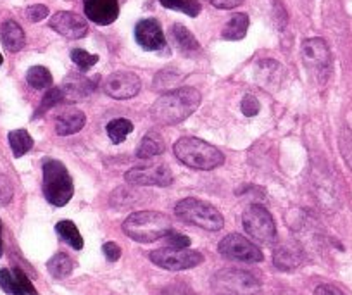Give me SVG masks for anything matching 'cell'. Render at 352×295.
I'll use <instances>...</instances> for the list:
<instances>
[{"label":"cell","instance_id":"6da1fadb","mask_svg":"<svg viewBox=\"0 0 352 295\" xmlns=\"http://www.w3.org/2000/svg\"><path fill=\"white\" fill-rule=\"evenodd\" d=\"M201 106V91L182 87L162 94L151 107V116L161 127H171L187 120Z\"/></svg>","mask_w":352,"mask_h":295},{"label":"cell","instance_id":"7a4b0ae2","mask_svg":"<svg viewBox=\"0 0 352 295\" xmlns=\"http://www.w3.org/2000/svg\"><path fill=\"white\" fill-rule=\"evenodd\" d=\"M175 155L178 161L184 162L185 166L192 169H201V171H211L225 162V155L214 145L194 137H184L176 142Z\"/></svg>","mask_w":352,"mask_h":295},{"label":"cell","instance_id":"3957f363","mask_svg":"<svg viewBox=\"0 0 352 295\" xmlns=\"http://www.w3.org/2000/svg\"><path fill=\"white\" fill-rule=\"evenodd\" d=\"M123 230L131 240L151 243L159 239H164L171 232V219L157 211L133 212L123 223Z\"/></svg>","mask_w":352,"mask_h":295},{"label":"cell","instance_id":"277c9868","mask_svg":"<svg viewBox=\"0 0 352 295\" xmlns=\"http://www.w3.org/2000/svg\"><path fill=\"white\" fill-rule=\"evenodd\" d=\"M74 186L66 166L60 161H47L43 164V193L56 208H63L73 197Z\"/></svg>","mask_w":352,"mask_h":295},{"label":"cell","instance_id":"5b68a950","mask_svg":"<svg viewBox=\"0 0 352 295\" xmlns=\"http://www.w3.org/2000/svg\"><path fill=\"white\" fill-rule=\"evenodd\" d=\"M176 216L185 223L204 228L208 232H218L225 225L221 212L211 206L209 202L199 201V199H184L176 204L175 208Z\"/></svg>","mask_w":352,"mask_h":295},{"label":"cell","instance_id":"8992f818","mask_svg":"<svg viewBox=\"0 0 352 295\" xmlns=\"http://www.w3.org/2000/svg\"><path fill=\"white\" fill-rule=\"evenodd\" d=\"M211 285L218 295H252L259 288V280L249 271L221 270L212 276Z\"/></svg>","mask_w":352,"mask_h":295},{"label":"cell","instance_id":"52a82bcc","mask_svg":"<svg viewBox=\"0 0 352 295\" xmlns=\"http://www.w3.org/2000/svg\"><path fill=\"white\" fill-rule=\"evenodd\" d=\"M242 225L247 235L259 243H272L276 237V225L272 212L259 204L250 206L243 212Z\"/></svg>","mask_w":352,"mask_h":295},{"label":"cell","instance_id":"ba28073f","mask_svg":"<svg viewBox=\"0 0 352 295\" xmlns=\"http://www.w3.org/2000/svg\"><path fill=\"white\" fill-rule=\"evenodd\" d=\"M300 56L307 69L323 83L331 69V54L323 39H307L300 47Z\"/></svg>","mask_w":352,"mask_h":295},{"label":"cell","instance_id":"9c48e42d","mask_svg":"<svg viewBox=\"0 0 352 295\" xmlns=\"http://www.w3.org/2000/svg\"><path fill=\"white\" fill-rule=\"evenodd\" d=\"M151 261L159 267L169 271H184L199 266L204 261V256L197 250L176 249V247H166L151 252Z\"/></svg>","mask_w":352,"mask_h":295},{"label":"cell","instance_id":"30bf717a","mask_svg":"<svg viewBox=\"0 0 352 295\" xmlns=\"http://www.w3.org/2000/svg\"><path fill=\"white\" fill-rule=\"evenodd\" d=\"M218 250L223 257L230 261H239V263H261L264 257L256 243L239 233L225 237L219 242Z\"/></svg>","mask_w":352,"mask_h":295},{"label":"cell","instance_id":"8fae6325","mask_svg":"<svg viewBox=\"0 0 352 295\" xmlns=\"http://www.w3.org/2000/svg\"><path fill=\"white\" fill-rule=\"evenodd\" d=\"M128 183L142 186H168L173 183V173L166 164H151L131 168L124 175Z\"/></svg>","mask_w":352,"mask_h":295},{"label":"cell","instance_id":"7c38bea8","mask_svg":"<svg viewBox=\"0 0 352 295\" xmlns=\"http://www.w3.org/2000/svg\"><path fill=\"white\" fill-rule=\"evenodd\" d=\"M142 83L140 78L135 73H128V71H118L107 76L106 83H104V90L109 97L118 98V100H124V98H131L140 91Z\"/></svg>","mask_w":352,"mask_h":295},{"label":"cell","instance_id":"4fadbf2b","mask_svg":"<svg viewBox=\"0 0 352 295\" xmlns=\"http://www.w3.org/2000/svg\"><path fill=\"white\" fill-rule=\"evenodd\" d=\"M49 26L54 30V32H57L59 35L66 36V39H71V40L83 39V36L88 33L87 21H85L81 16L74 14V12H66V11L56 12V14L50 18Z\"/></svg>","mask_w":352,"mask_h":295},{"label":"cell","instance_id":"5bb4252c","mask_svg":"<svg viewBox=\"0 0 352 295\" xmlns=\"http://www.w3.org/2000/svg\"><path fill=\"white\" fill-rule=\"evenodd\" d=\"M83 9L87 18L99 26L111 25L120 16L118 0H83Z\"/></svg>","mask_w":352,"mask_h":295},{"label":"cell","instance_id":"9a60e30c","mask_svg":"<svg viewBox=\"0 0 352 295\" xmlns=\"http://www.w3.org/2000/svg\"><path fill=\"white\" fill-rule=\"evenodd\" d=\"M135 40L144 50H161L166 47L164 33H162L161 25L155 19H142L135 26Z\"/></svg>","mask_w":352,"mask_h":295},{"label":"cell","instance_id":"2e32d148","mask_svg":"<svg viewBox=\"0 0 352 295\" xmlns=\"http://www.w3.org/2000/svg\"><path fill=\"white\" fill-rule=\"evenodd\" d=\"M0 287L11 295H38L30 278L19 267L0 270Z\"/></svg>","mask_w":352,"mask_h":295},{"label":"cell","instance_id":"e0dca14e","mask_svg":"<svg viewBox=\"0 0 352 295\" xmlns=\"http://www.w3.org/2000/svg\"><path fill=\"white\" fill-rule=\"evenodd\" d=\"M63 97L67 102H76L80 98L87 97L90 91L96 90V83L88 78L80 76V74H71L63 81Z\"/></svg>","mask_w":352,"mask_h":295},{"label":"cell","instance_id":"ac0fdd59","mask_svg":"<svg viewBox=\"0 0 352 295\" xmlns=\"http://www.w3.org/2000/svg\"><path fill=\"white\" fill-rule=\"evenodd\" d=\"M87 123V118L81 111L69 109L60 113L56 118V131L60 137H67V135H74L81 130Z\"/></svg>","mask_w":352,"mask_h":295},{"label":"cell","instance_id":"d6986e66","mask_svg":"<svg viewBox=\"0 0 352 295\" xmlns=\"http://www.w3.org/2000/svg\"><path fill=\"white\" fill-rule=\"evenodd\" d=\"M0 40H2V43H4V47L9 52H19L26 43L25 32L12 19H9V21L2 25V28H0Z\"/></svg>","mask_w":352,"mask_h":295},{"label":"cell","instance_id":"ffe728a7","mask_svg":"<svg viewBox=\"0 0 352 295\" xmlns=\"http://www.w3.org/2000/svg\"><path fill=\"white\" fill-rule=\"evenodd\" d=\"M171 40L173 43H175L176 49L184 54H194L201 49V47H199V42L195 40V36L192 35L184 25L171 26Z\"/></svg>","mask_w":352,"mask_h":295},{"label":"cell","instance_id":"44dd1931","mask_svg":"<svg viewBox=\"0 0 352 295\" xmlns=\"http://www.w3.org/2000/svg\"><path fill=\"white\" fill-rule=\"evenodd\" d=\"M273 261H275V266L278 270H294V267H297L300 264V249L296 245H280L275 250Z\"/></svg>","mask_w":352,"mask_h":295},{"label":"cell","instance_id":"7402d4cb","mask_svg":"<svg viewBox=\"0 0 352 295\" xmlns=\"http://www.w3.org/2000/svg\"><path fill=\"white\" fill-rule=\"evenodd\" d=\"M162 152H164V140H162L157 131H151V133L145 135L137 149V155L140 159L154 157V155L162 154Z\"/></svg>","mask_w":352,"mask_h":295},{"label":"cell","instance_id":"603a6c76","mask_svg":"<svg viewBox=\"0 0 352 295\" xmlns=\"http://www.w3.org/2000/svg\"><path fill=\"white\" fill-rule=\"evenodd\" d=\"M247 28H249V16L233 14L223 28L221 36L225 40H242L247 35Z\"/></svg>","mask_w":352,"mask_h":295},{"label":"cell","instance_id":"cb8c5ba5","mask_svg":"<svg viewBox=\"0 0 352 295\" xmlns=\"http://www.w3.org/2000/svg\"><path fill=\"white\" fill-rule=\"evenodd\" d=\"M56 232L59 233L60 239H63L64 242L69 243L73 249H76V250L83 249V237L80 235V232H78L76 225H74L73 221H69V219L59 221L56 225Z\"/></svg>","mask_w":352,"mask_h":295},{"label":"cell","instance_id":"d4e9b609","mask_svg":"<svg viewBox=\"0 0 352 295\" xmlns=\"http://www.w3.org/2000/svg\"><path fill=\"white\" fill-rule=\"evenodd\" d=\"M47 267H49V273L52 274L54 278H57V280H63V278L69 276V274L73 273L74 264H73V261H71L69 256L59 252L49 261Z\"/></svg>","mask_w":352,"mask_h":295},{"label":"cell","instance_id":"484cf974","mask_svg":"<svg viewBox=\"0 0 352 295\" xmlns=\"http://www.w3.org/2000/svg\"><path fill=\"white\" fill-rule=\"evenodd\" d=\"M9 145H11L14 157H23L26 152L32 151L33 138L26 130H14L9 133Z\"/></svg>","mask_w":352,"mask_h":295},{"label":"cell","instance_id":"4316f807","mask_svg":"<svg viewBox=\"0 0 352 295\" xmlns=\"http://www.w3.org/2000/svg\"><path fill=\"white\" fill-rule=\"evenodd\" d=\"M26 81H28L30 87H33L35 90H43V88L52 87V73H50L47 67L43 66H33L30 67L28 73H26Z\"/></svg>","mask_w":352,"mask_h":295},{"label":"cell","instance_id":"83f0119b","mask_svg":"<svg viewBox=\"0 0 352 295\" xmlns=\"http://www.w3.org/2000/svg\"><path fill=\"white\" fill-rule=\"evenodd\" d=\"M131 131H133V124H131V121L123 120V118L113 120L107 124V135H109L113 144H121V142H124V138H126Z\"/></svg>","mask_w":352,"mask_h":295},{"label":"cell","instance_id":"f1b7e54d","mask_svg":"<svg viewBox=\"0 0 352 295\" xmlns=\"http://www.w3.org/2000/svg\"><path fill=\"white\" fill-rule=\"evenodd\" d=\"M166 9H171V11H180L184 14L195 18V16L201 14V4L197 0H159Z\"/></svg>","mask_w":352,"mask_h":295},{"label":"cell","instance_id":"f546056e","mask_svg":"<svg viewBox=\"0 0 352 295\" xmlns=\"http://www.w3.org/2000/svg\"><path fill=\"white\" fill-rule=\"evenodd\" d=\"M63 100H64V97H63V90H60V87H56V88L50 87L49 90H47V94L43 95L42 102H40V107L36 109V113H35V118L43 116L47 111H50L54 106H57L59 102H63Z\"/></svg>","mask_w":352,"mask_h":295},{"label":"cell","instance_id":"4dcf8cb0","mask_svg":"<svg viewBox=\"0 0 352 295\" xmlns=\"http://www.w3.org/2000/svg\"><path fill=\"white\" fill-rule=\"evenodd\" d=\"M71 59H73V63L76 64L81 71H88L90 67L96 66L97 61H99V56H92V54H88L87 50L83 49H74L73 52H71Z\"/></svg>","mask_w":352,"mask_h":295},{"label":"cell","instance_id":"1f68e13d","mask_svg":"<svg viewBox=\"0 0 352 295\" xmlns=\"http://www.w3.org/2000/svg\"><path fill=\"white\" fill-rule=\"evenodd\" d=\"M340 152L344 155L345 164L352 171V130H349V128H344L340 133Z\"/></svg>","mask_w":352,"mask_h":295},{"label":"cell","instance_id":"d6a6232c","mask_svg":"<svg viewBox=\"0 0 352 295\" xmlns=\"http://www.w3.org/2000/svg\"><path fill=\"white\" fill-rule=\"evenodd\" d=\"M14 188H12L11 179L6 175H0V206H6L12 201Z\"/></svg>","mask_w":352,"mask_h":295},{"label":"cell","instance_id":"836d02e7","mask_svg":"<svg viewBox=\"0 0 352 295\" xmlns=\"http://www.w3.org/2000/svg\"><path fill=\"white\" fill-rule=\"evenodd\" d=\"M26 16H28V19L32 23H38L42 21V19H45L47 16H49V8L43 4H35V6H30L28 9H26Z\"/></svg>","mask_w":352,"mask_h":295},{"label":"cell","instance_id":"e575fe53","mask_svg":"<svg viewBox=\"0 0 352 295\" xmlns=\"http://www.w3.org/2000/svg\"><path fill=\"white\" fill-rule=\"evenodd\" d=\"M261 106H259V100H257L254 95H245V97L242 98V113L245 114V116L252 118L256 116L257 113H259Z\"/></svg>","mask_w":352,"mask_h":295},{"label":"cell","instance_id":"d590c367","mask_svg":"<svg viewBox=\"0 0 352 295\" xmlns=\"http://www.w3.org/2000/svg\"><path fill=\"white\" fill-rule=\"evenodd\" d=\"M164 239L168 240L169 247H176V249H187L190 245V239L178 232H169Z\"/></svg>","mask_w":352,"mask_h":295},{"label":"cell","instance_id":"8d00e7d4","mask_svg":"<svg viewBox=\"0 0 352 295\" xmlns=\"http://www.w3.org/2000/svg\"><path fill=\"white\" fill-rule=\"evenodd\" d=\"M162 295H195L188 285L185 283H173L162 290Z\"/></svg>","mask_w":352,"mask_h":295},{"label":"cell","instance_id":"74e56055","mask_svg":"<svg viewBox=\"0 0 352 295\" xmlns=\"http://www.w3.org/2000/svg\"><path fill=\"white\" fill-rule=\"evenodd\" d=\"M102 250H104V256H106L107 261H111V263H116V261L121 257L120 245H118V243H114V242L104 243Z\"/></svg>","mask_w":352,"mask_h":295},{"label":"cell","instance_id":"f35d334b","mask_svg":"<svg viewBox=\"0 0 352 295\" xmlns=\"http://www.w3.org/2000/svg\"><path fill=\"white\" fill-rule=\"evenodd\" d=\"M211 4L218 9H235L243 4V0H211Z\"/></svg>","mask_w":352,"mask_h":295},{"label":"cell","instance_id":"ab89813d","mask_svg":"<svg viewBox=\"0 0 352 295\" xmlns=\"http://www.w3.org/2000/svg\"><path fill=\"white\" fill-rule=\"evenodd\" d=\"M314 295H344V292L338 290L333 285H320V287L314 290Z\"/></svg>","mask_w":352,"mask_h":295},{"label":"cell","instance_id":"60d3db41","mask_svg":"<svg viewBox=\"0 0 352 295\" xmlns=\"http://www.w3.org/2000/svg\"><path fill=\"white\" fill-rule=\"evenodd\" d=\"M2 252L4 249H2V223H0V257H2Z\"/></svg>","mask_w":352,"mask_h":295},{"label":"cell","instance_id":"b9f144b4","mask_svg":"<svg viewBox=\"0 0 352 295\" xmlns=\"http://www.w3.org/2000/svg\"><path fill=\"white\" fill-rule=\"evenodd\" d=\"M4 63V57H2V54H0V64Z\"/></svg>","mask_w":352,"mask_h":295}]
</instances>
